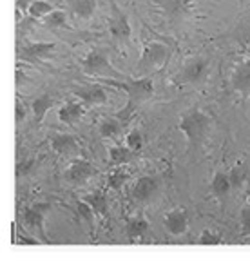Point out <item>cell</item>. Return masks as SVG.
Segmentation results:
<instances>
[{
    "label": "cell",
    "instance_id": "cell-19",
    "mask_svg": "<svg viewBox=\"0 0 250 261\" xmlns=\"http://www.w3.org/2000/svg\"><path fill=\"white\" fill-rule=\"evenodd\" d=\"M149 228H151V225H149L147 220H144V218H134V220H131L127 223L125 232H127V236L131 238V240H140V238H144L145 234L149 232Z\"/></svg>",
    "mask_w": 250,
    "mask_h": 261
},
{
    "label": "cell",
    "instance_id": "cell-31",
    "mask_svg": "<svg viewBox=\"0 0 250 261\" xmlns=\"http://www.w3.org/2000/svg\"><path fill=\"white\" fill-rule=\"evenodd\" d=\"M17 120H24V107H17Z\"/></svg>",
    "mask_w": 250,
    "mask_h": 261
},
{
    "label": "cell",
    "instance_id": "cell-8",
    "mask_svg": "<svg viewBox=\"0 0 250 261\" xmlns=\"http://www.w3.org/2000/svg\"><path fill=\"white\" fill-rule=\"evenodd\" d=\"M158 8L169 20H183L194 11L196 0H158Z\"/></svg>",
    "mask_w": 250,
    "mask_h": 261
},
{
    "label": "cell",
    "instance_id": "cell-27",
    "mask_svg": "<svg viewBox=\"0 0 250 261\" xmlns=\"http://www.w3.org/2000/svg\"><path fill=\"white\" fill-rule=\"evenodd\" d=\"M125 145H127L129 149H132L134 152L140 151V149L144 147V136H142V133H140L138 129H132L131 133L125 136Z\"/></svg>",
    "mask_w": 250,
    "mask_h": 261
},
{
    "label": "cell",
    "instance_id": "cell-10",
    "mask_svg": "<svg viewBox=\"0 0 250 261\" xmlns=\"http://www.w3.org/2000/svg\"><path fill=\"white\" fill-rule=\"evenodd\" d=\"M163 227L171 236H183L189 228V212L183 207L171 208L163 216Z\"/></svg>",
    "mask_w": 250,
    "mask_h": 261
},
{
    "label": "cell",
    "instance_id": "cell-17",
    "mask_svg": "<svg viewBox=\"0 0 250 261\" xmlns=\"http://www.w3.org/2000/svg\"><path fill=\"white\" fill-rule=\"evenodd\" d=\"M69 9L80 20H89L96 11V0H69Z\"/></svg>",
    "mask_w": 250,
    "mask_h": 261
},
{
    "label": "cell",
    "instance_id": "cell-24",
    "mask_svg": "<svg viewBox=\"0 0 250 261\" xmlns=\"http://www.w3.org/2000/svg\"><path fill=\"white\" fill-rule=\"evenodd\" d=\"M84 201L95 208L96 214H105L107 212V196L103 192H93V194L84 196Z\"/></svg>",
    "mask_w": 250,
    "mask_h": 261
},
{
    "label": "cell",
    "instance_id": "cell-23",
    "mask_svg": "<svg viewBox=\"0 0 250 261\" xmlns=\"http://www.w3.org/2000/svg\"><path fill=\"white\" fill-rule=\"evenodd\" d=\"M53 9H54L53 4L45 2V0H33L27 8V15L31 16V18H40V20H44Z\"/></svg>",
    "mask_w": 250,
    "mask_h": 261
},
{
    "label": "cell",
    "instance_id": "cell-3",
    "mask_svg": "<svg viewBox=\"0 0 250 261\" xmlns=\"http://www.w3.org/2000/svg\"><path fill=\"white\" fill-rule=\"evenodd\" d=\"M173 55V49L169 47L163 42H147L144 45V51H142V57H140V62L136 65V71L142 76H149L154 71L161 69L167 60Z\"/></svg>",
    "mask_w": 250,
    "mask_h": 261
},
{
    "label": "cell",
    "instance_id": "cell-5",
    "mask_svg": "<svg viewBox=\"0 0 250 261\" xmlns=\"http://www.w3.org/2000/svg\"><path fill=\"white\" fill-rule=\"evenodd\" d=\"M109 33L115 44L125 45L131 38V24H129L127 15L116 6V2H111V16H109Z\"/></svg>",
    "mask_w": 250,
    "mask_h": 261
},
{
    "label": "cell",
    "instance_id": "cell-18",
    "mask_svg": "<svg viewBox=\"0 0 250 261\" xmlns=\"http://www.w3.org/2000/svg\"><path fill=\"white\" fill-rule=\"evenodd\" d=\"M51 106H53V98H51V94L44 93V94H40V96L35 98L33 103H31V109H33L37 123H42V120L45 118V114H47V111L51 109Z\"/></svg>",
    "mask_w": 250,
    "mask_h": 261
},
{
    "label": "cell",
    "instance_id": "cell-20",
    "mask_svg": "<svg viewBox=\"0 0 250 261\" xmlns=\"http://www.w3.org/2000/svg\"><path fill=\"white\" fill-rule=\"evenodd\" d=\"M134 156V151L129 149L127 145H113L109 149V160H111L113 165H123V163H129Z\"/></svg>",
    "mask_w": 250,
    "mask_h": 261
},
{
    "label": "cell",
    "instance_id": "cell-1",
    "mask_svg": "<svg viewBox=\"0 0 250 261\" xmlns=\"http://www.w3.org/2000/svg\"><path fill=\"white\" fill-rule=\"evenodd\" d=\"M95 82L103 84V86H111L118 87L127 93V106L123 107L116 118L122 120V122H127L132 116L134 109L142 102H145L147 98L152 96L154 93V84H152L151 76H140V78H129V80H118V78H107V76H96Z\"/></svg>",
    "mask_w": 250,
    "mask_h": 261
},
{
    "label": "cell",
    "instance_id": "cell-14",
    "mask_svg": "<svg viewBox=\"0 0 250 261\" xmlns=\"http://www.w3.org/2000/svg\"><path fill=\"white\" fill-rule=\"evenodd\" d=\"M78 145H80L78 138L69 133H54L51 136V147L58 154H69V152L78 151Z\"/></svg>",
    "mask_w": 250,
    "mask_h": 261
},
{
    "label": "cell",
    "instance_id": "cell-6",
    "mask_svg": "<svg viewBox=\"0 0 250 261\" xmlns=\"http://www.w3.org/2000/svg\"><path fill=\"white\" fill-rule=\"evenodd\" d=\"M51 211V203H35L33 207H27L22 214V220H24V225L31 230L33 234H37L40 238V241H47L45 238V214Z\"/></svg>",
    "mask_w": 250,
    "mask_h": 261
},
{
    "label": "cell",
    "instance_id": "cell-4",
    "mask_svg": "<svg viewBox=\"0 0 250 261\" xmlns=\"http://www.w3.org/2000/svg\"><path fill=\"white\" fill-rule=\"evenodd\" d=\"M82 69L87 74H95L96 76H105L107 78H122V74L109 64V58L103 51L95 49V51H89L86 57L82 58Z\"/></svg>",
    "mask_w": 250,
    "mask_h": 261
},
{
    "label": "cell",
    "instance_id": "cell-30",
    "mask_svg": "<svg viewBox=\"0 0 250 261\" xmlns=\"http://www.w3.org/2000/svg\"><path fill=\"white\" fill-rule=\"evenodd\" d=\"M239 179H241V172H239L238 169H234V171L230 172V181H232V185H238Z\"/></svg>",
    "mask_w": 250,
    "mask_h": 261
},
{
    "label": "cell",
    "instance_id": "cell-28",
    "mask_svg": "<svg viewBox=\"0 0 250 261\" xmlns=\"http://www.w3.org/2000/svg\"><path fill=\"white\" fill-rule=\"evenodd\" d=\"M198 241H200V245H221L223 243L221 236H217L216 232H210V230H205Z\"/></svg>",
    "mask_w": 250,
    "mask_h": 261
},
{
    "label": "cell",
    "instance_id": "cell-21",
    "mask_svg": "<svg viewBox=\"0 0 250 261\" xmlns=\"http://www.w3.org/2000/svg\"><path fill=\"white\" fill-rule=\"evenodd\" d=\"M54 51L53 42H37V44H29L24 47V55L29 58H45L49 53Z\"/></svg>",
    "mask_w": 250,
    "mask_h": 261
},
{
    "label": "cell",
    "instance_id": "cell-12",
    "mask_svg": "<svg viewBox=\"0 0 250 261\" xmlns=\"http://www.w3.org/2000/svg\"><path fill=\"white\" fill-rule=\"evenodd\" d=\"M232 87L241 96H250V58H243L232 71Z\"/></svg>",
    "mask_w": 250,
    "mask_h": 261
},
{
    "label": "cell",
    "instance_id": "cell-15",
    "mask_svg": "<svg viewBox=\"0 0 250 261\" xmlns=\"http://www.w3.org/2000/svg\"><path fill=\"white\" fill-rule=\"evenodd\" d=\"M84 102H67L58 109V120L67 125H74L84 116Z\"/></svg>",
    "mask_w": 250,
    "mask_h": 261
},
{
    "label": "cell",
    "instance_id": "cell-9",
    "mask_svg": "<svg viewBox=\"0 0 250 261\" xmlns=\"http://www.w3.org/2000/svg\"><path fill=\"white\" fill-rule=\"evenodd\" d=\"M95 174H96V169L93 167V163H89L84 158L73 160V162L67 165L66 171H64V178H66L69 184H74V185L86 184L87 179Z\"/></svg>",
    "mask_w": 250,
    "mask_h": 261
},
{
    "label": "cell",
    "instance_id": "cell-32",
    "mask_svg": "<svg viewBox=\"0 0 250 261\" xmlns=\"http://www.w3.org/2000/svg\"><path fill=\"white\" fill-rule=\"evenodd\" d=\"M31 2H33V0H18V6H22L24 9H27Z\"/></svg>",
    "mask_w": 250,
    "mask_h": 261
},
{
    "label": "cell",
    "instance_id": "cell-13",
    "mask_svg": "<svg viewBox=\"0 0 250 261\" xmlns=\"http://www.w3.org/2000/svg\"><path fill=\"white\" fill-rule=\"evenodd\" d=\"M156 191H158V181L154 176H140L132 187V196L138 201H147L154 196Z\"/></svg>",
    "mask_w": 250,
    "mask_h": 261
},
{
    "label": "cell",
    "instance_id": "cell-25",
    "mask_svg": "<svg viewBox=\"0 0 250 261\" xmlns=\"http://www.w3.org/2000/svg\"><path fill=\"white\" fill-rule=\"evenodd\" d=\"M67 22V15L66 11H62V9H53L49 15L44 18V24L47 28H64Z\"/></svg>",
    "mask_w": 250,
    "mask_h": 261
},
{
    "label": "cell",
    "instance_id": "cell-2",
    "mask_svg": "<svg viewBox=\"0 0 250 261\" xmlns=\"http://www.w3.org/2000/svg\"><path fill=\"white\" fill-rule=\"evenodd\" d=\"M178 129L183 133L189 151H192V149H196V147L207 138V135H209L210 118L201 109H189L187 113L181 114Z\"/></svg>",
    "mask_w": 250,
    "mask_h": 261
},
{
    "label": "cell",
    "instance_id": "cell-16",
    "mask_svg": "<svg viewBox=\"0 0 250 261\" xmlns=\"http://www.w3.org/2000/svg\"><path fill=\"white\" fill-rule=\"evenodd\" d=\"M232 189V181H230V174L225 171H216L210 179V192L216 198H225Z\"/></svg>",
    "mask_w": 250,
    "mask_h": 261
},
{
    "label": "cell",
    "instance_id": "cell-26",
    "mask_svg": "<svg viewBox=\"0 0 250 261\" xmlns=\"http://www.w3.org/2000/svg\"><path fill=\"white\" fill-rule=\"evenodd\" d=\"M129 179V172L123 171L122 167L115 169V171L111 172V176H109V185H111L115 191H120V189L125 185V181Z\"/></svg>",
    "mask_w": 250,
    "mask_h": 261
},
{
    "label": "cell",
    "instance_id": "cell-22",
    "mask_svg": "<svg viewBox=\"0 0 250 261\" xmlns=\"http://www.w3.org/2000/svg\"><path fill=\"white\" fill-rule=\"evenodd\" d=\"M122 125H123V122L116 118V116L115 118L103 120V122L100 123V136H102V138H116V136L122 133Z\"/></svg>",
    "mask_w": 250,
    "mask_h": 261
},
{
    "label": "cell",
    "instance_id": "cell-29",
    "mask_svg": "<svg viewBox=\"0 0 250 261\" xmlns=\"http://www.w3.org/2000/svg\"><path fill=\"white\" fill-rule=\"evenodd\" d=\"M241 227L246 234H250V203L241 208Z\"/></svg>",
    "mask_w": 250,
    "mask_h": 261
},
{
    "label": "cell",
    "instance_id": "cell-11",
    "mask_svg": "<svg viewBox=\"0 0 250 261\" xmlns=\"http://www.w3.org/2000/svg\"><path fill=\"white\" fill-rule=\"evenodd\" d=\"M73 93L76 94L78 100L84 102L86 106H103V103H107V100H109L103 84H98V82H95L93 86L76 87Z\"/></svg>",
    "mask_w": 250,
    "mask_h": 261
},
{
    "label": "cell",
    "instance_id": "cell-33",
    "mask_svg": "<svg viewBox=\"0 0 250 261\" xmlns=\"http://www.w3.org/2000/svg\"><path fill=\"white\" fill-rule=\"evenodd\" d=\"M248 44H250V37H248Z\"/></svg>",
    "mask_w": 250,
    "mask_h": 261
},
{
    "label": "cell",
    "instance_id": "cell-7",
    "mask_svg": "<svg viewBox=\"0 0 250 261\" xmlns=\"http://www.w3.org/2000/svg\"><path fill=\"white\" fill-rule=\"evenodd\" d=\"M209 67H210L209 58H194L189 64L183 65V69L178 73L174 82L181 84V86H185V84H198V82H201L207 76Z\"/></svg>",
    "mask_w": 250,
    "mask_h": 261
}]
</instances>
